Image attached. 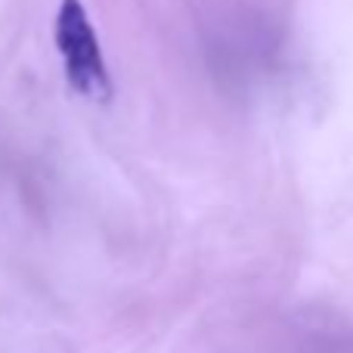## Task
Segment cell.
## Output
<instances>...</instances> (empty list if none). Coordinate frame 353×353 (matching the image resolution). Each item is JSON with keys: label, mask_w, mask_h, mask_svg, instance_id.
Wrapping results in <instances>:
<instances>
[{"label": "cell", "mask_w": 353, "mask_h": 353, "mask_svg": "<svg viewBox=\"0 0 353 353\" xmlns=\"http://www.w3.org/2000/svg\"><path fill=\"white\" fill-rule=\"evenodd\" d=\"M56 47L65 62L68 84L90 99L112 97V78L105 68L99 37L90 25V16L81 6V0H62L56 12Z\"/></svg>", "instance_id": "6da1fadb"}]
</instances>
